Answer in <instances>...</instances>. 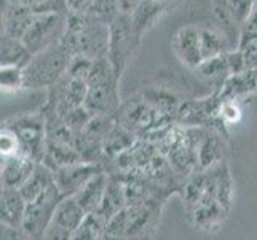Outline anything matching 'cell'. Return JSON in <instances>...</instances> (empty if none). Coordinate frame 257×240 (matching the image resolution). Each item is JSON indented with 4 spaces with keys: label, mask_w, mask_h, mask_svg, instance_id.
I'll return each mask as SVG.
<instances>
[{
    "label": "cell",
    "mask_w": 257,
    "mask_h": 240,
    "mask_svg": "<svg viewBox=\"0 0 257 240\" xmlns=\"http://www.w3.org/2000/svg\"><path fill=\"white\" fill-rule=\"evenodd\" d=\"M0 150H2V157L20 154V141H18L15 131L5 125L0 131Z\"/></svg>",
    "instance_id": "obj_41"
},
{
    "label": "cell",
    "mask_w": 257,
    "mask_h": 240,
    "mask_svg": "<svg viewBox=\"0 0 257 240\" xmlns=\"http://www.w3.org/2000/svg\"><path fill=\"white\" fill-rule=\"evenodd\" d=\"M64 40L74 55H82L93 61L107 58L110 26L88 13H69Z\"/></svg>",
    "instance_id": "obj_1"
},
{
    "label": "cell",
    "mask_w": 257,
    "mask_h": 240,
    "mask_svg": "<svg viewBox=\"0 0 257 240\" xmlns=\"http://www.w3.org/2000/svg\"><path fill=\"white\" fill-rule=\"evenodd\" d=\"M118 82L120 78L115 74L109 58L94 59L93 67L86 77L88 95L85 108L93 115L113 119L121 106Z\"/></svg>",
    "instance_id": "obj_2"
},
{
    "label": "cell",
    "mask_w": 257,
    "mask_h": 240,
    "mask_svg": "<svg viewBox=\"0 0 257 240\" xmlns=\"http://www.w3.org/2000/svg\"><path fill=\"white\" fill-rule=\"evenodd\" d=\"M75 55L63 39L58 45L50 47L32 56L24 67L26 88H50L67 74L70 59Z\"/></svg>",
    "instance_id": "obj_3"
},
{
    "label": "cell",
    "mask_w": 257,
    "mask_h": 240,
    "mask_svg": "<svg viewBox=\"0 0 257 240\" xmlns=\"http://www.w3.org/2000/svg\"><path fill=\"white\" fill-rule=\"evenodd\" d=\"M86 13L97 18V20L104 21L109 26L121 15L120 7H118V0H93L90 10Z\"/></svg>",
    "instance_id": "obj_34"
},
{
    "label": "cell",
    "mask_w": 257,
    "mask_h": 240,
    "mask_svg": "<svg viewBox=\"0 0 257 240\" xmlns=\"http://www.w3.org/2000/svg\"><path fill=\"white\" fill-rule=\"evenodd\" d=\"M187 213L193 227H197L198 230H205V232L219 230L224 226V221L228 215V211L209 195H205L193 207L187 208Z\"/></svg>",
    "instance_id": "obj_13"
},
{
    "label": "cell",
    "mask_w": 257,
    "mask_h": 240,
    "mask_svg": "<svg viewBox=\"0 0 257 240\" xmlns=\"http://www.w3.org/2000/svg\"><path fill=\"white\" fill-rule=\"evenodd\" d=\"M173 48L182 63L192 67L198 69L203 63V53H201V39H200V29L193 26H185V28L177 31L173 40Z\"/></svg>",
    "instance_id": "obj_15"
},
{
    "label": "cell",
    "mask_w": 257,
    "mask_h": 240,
    "mask_svg": "<svg viewBox=\"0 0 257 240\" xmlns=\"http://www.w3.org/2000/svg\"><path fill=\"white\" fill-rule=\"evenodd\" d=\"M160 200H150L144 203L126 207V240H150L158 229L162 215Z\"/></svg>",
    "instance_id": "obj_11"
},
{
    "label": "cell",
    "mask_w": 257,
    "mask_h": 240,
    "mask_svg": "<svg viewBox=\"0 0 257 240\" xmlns=\"http://www.w3.org/2000/svg\"><path fill=\"white\" fill-rule=\"evenodd\" d=\"M24 5L29 7L35 15H42V13L69 15L67 0H24Z\"/></svg>",
    "instance_id": "obj_38"
},
{
    "label": "cell",
    "mask_w": 257,
    "mask_h": 240,
    "mask_svg": "<svg viewBox=\"0 0 257 240\" xmlns=\"http://www.w3.org/2000/svg\"><path fill=\"white\" fill-rule=\"evenodd\" d=\"M85 218H86V213L80 205H78L75 197H64L55 211L51 224L64 229L70 234H74L78 229V226L83 223Z\"/></svg>",
    "instance_id": "obj_22"
},
{
    "label": "cell",
    "mask_w": 257,
    "mask_h": 240,
    "mask_svg": "<svg viewBox=\"0 0 257 240\" xmlns=\"http://www.w3.org/2000/svg\"><path fill=\"white\" fill-rule=\"evenodd\" d=\"M254 0H228L227 2V13L230 24L238 26L243 29V26L246 24L247 18H249L252 12Z\"/></svg>",
    "instance_id": "obj_37"
},
{
    "label": "cell",
    "mask_w": 257,
    "mask_h": 240,
    "mask_svg": "<svg viewBox=\"0 0 257 240\" xmlns=\"http://www.w3.org/2000/svg\"><path fill=\"white\" fill-rule=\"evenodd\" d=\"M139 4H141V0H118L120 13H121V15H128V16H131L133 12L136 10Z\"/></svg>",
    "instance_id": "obj_43"
},
{
    "label": "cell",
    "mask_w": 257,
    "mask_h": 240,
    "mask_svg": "<svg viewBox=\"0 0 257 240\" xmlns=\"http://www.w3.org/2000/svg\"><path fill=\"white\" fill-rule=\"evenodd\" d=\"M97 240H125V238H120V237H113V235H110V234H107V232H105V230H104V232L99 235V237H97Z\"/></svg>",
    "instance_id": "obj_45"
},
{
    "label": "cell",
    "mask_w": 257,
    "mask_h": 240,
    "mask_svg": "<svg viewBox=\"0 0 257 240\" xmlns=\"http://www.w3.org/2000/svg\"><path fill=\"white\" fill-rule=\"evenodd\" d=\"M123 208H126L125 186H123V180L120 173L113 172V173H109V181H107V188H105L102 202L99 208H97V211L93 213V215L102 219L105 224L110 218H113Z\"/></svg>",
    "instance_id": "obj_18"
},
{
    "label": "cell",
    "mask_w": 257,
    "mask_h": 240,
    "mask_svg": "<svg viewBox=\"0 0 257 240\" xmlns=\"http://www.w3.org/2000/svg\"><path fill=\"white\" fill-rule=\"evenodd\" d=\"M67 16L69 15L61 13H42L34 16L31 28L23 37L24 47L32 56L58 45L64 39L67 31Z\"/></svg>",
    "instance_id": "obj_6"
},
{
    "label": "cell",
    "mask_w": 257,
    "mask_h": 240,
    "mask_svg": "<svg viewBox=\"0 0 257 240\" xmlns=\"http://www.w3.org/2000/svg\"><path fill=\"white\" fill-rule=\"evenodd\" d=\"M35 13L26 5L7 4L2 15V34L23 40V37L31 28Z\"/></svg>",
    "instance_id": "obj_19"
},
{
    "label": "cell",
    "mask_w": 257,
    "mask_h": 240,
    "mask_svg": "<svg viewBox=\"0 0 257 240\" xmlns=\"http://www.w3.org/2000/svg\"><path fill=\"white\" fill-rule=\"evenodd\" d=\"M107 181H109V173L102 172L99 175H96L93 180L88 181L83 188L78 191L74 197L78 202L86 215H91V213H96L97 208H99L102 197L105 194V188H107Z\"/></svg>",
    "instance_id": "obj_21"
},
{
    "label": "cell",
    "mask_w": 257,
    "mask_h": 240,
    "mask_svg": "<svg viewBox=\"0 0 257 240\" xmlns=\"http://www.w3.org/2000/svg\"><path fill=\"white\" fill-rule=\"evenodd\" d=\"M113 122L115 120L112 117L94 115L82 131L75 133V149L82 162L105 165L104 139L113 127Z\"/></svg>",
    "instance_id": "obj_9"
},
{
    "label": "cell",
    "mask_w": 257,
    "mask_h": 240,
    "mask_svg": "<svg viewBox=\"0 0 257 240\" xmlns=\"http://www.w3.org/2000/svg\"><path fill=\"white\" fill-rule=\"evenodd\" d=\"M2 66H18V67H26L32 59V55L24 47L23 40H18L13 37L2 34Z\"/></svg>",
    "instance_id": "obj_29"
},
{
    "label": "cell",
    "mask_w": 257,
    "mask_h": 240,
    "mask_svg": "<svg viewBox=\"0 0 257 240\" xmlns=\"http://www.w3.org/2000/svg\"><path fill=\"white\" fill-rule=\"evenodd\" d=\"M166 5L157 2V0H141V4L131 15V23L136 34L143 37L144 32L160 20V16L166 12Z\"/></svg>",
    "instance_id": "obj_24"
},
{
    "label": "cell",
    "mask_w": 257,
    "mask_h": 240,
    "mask_svg": "<svg viewBox=\"0 0 257 240\" xmlns=\"http://www.w3.org/2000/svg\"><path fill=\"white\" fill-rule=\"evenodd\" d=\"M93 117H94V115L88 111L85 106H82V108H77V109H72L70 112H67L63 117V120L74 133H78L91 122Z\"/></svg>",
    "instance_id": "obj_39"
},
{
    "label": "cell",
    "mask_w": 257,
    "mask_h": 240,
    "mask_svg": "<svg viewBox=\"0 0 257 240\" xmlns=\"http://www.w3.org/2000/svg\"><path fill=\"white\" fill-rule=\"evenodd\" d=\"M141 96H143L154 109H157L171 122H174L176 114L182 104V100H179L173 92L165 90V88H147V90L141 93Z\"/></svg>",
    "instance_id": "obj_26"
},
{
    "label": "cell",
    "mask_w": 257,
    "mask_h": 240,
    "mask_svg": "<svg viewBox=\"0 0 257 240\" xmlns=\"http://www.w3.org/2000/svg\"><path fill=\"white\" fill-rule=\"evenodd\" d=\"M200 39H201V53L203 59H211L220 55H227L228 48L227 35H222L216 29H200Z\"/></svg>",
    "instance_id": "obj_30"
},
{
    "label": "cell",
    "mask_w": 257,
    "mask_h": 240,
    "mask_svg": "<svg viewBox=\"0 0 257 240\" xmlns=\"http://www.w3.org/2000/svg\"><path fill=\"white\" fill-rule=\"evenodd\" d=\"M224 144H222V133L212 128H206L205 135L200 139L197 147L198 168L208 170V168L220 164L224 160Z\"/></svg>",
    "instance_id": "obj_20"
},
{
    "label": "cell",
    "mask_w": 257,
    "mask_h": 240,
    "mask_svg": "<svg viewBox=\"0 0 257 240\" xmlns=\"http://www.w3.org/2000/svg\"><path fill=\"white\" fill-rule=\"evenodd\" d=\"M236 50L243 55L246 69L257 74V32L241 31Z\"/></svg>",
    "instance_id": "obj_33"
},
{
    "label": "cell",
    "mask_w": 257,
    "mask_h": 240,
    "mask_svg": "<svg viewBox=\"0 0 257 240\" xmlns=\"http://www.w3.org/2000/svg\"><path fill=\"white\" fill-rule=\"evenodd\" d=\"M219 119L222 120L224 125H230V123H236L238 120L241 119V111L238 108L236 101H230L225 100L220 104L219 109Z\"/></svg>",
    "instance_id": "obj_42"
},
{
    "label": "cell",
    "mask_w": 257,
    "mask_h": 240,
    "mask_svg": "<svg viewBox=\"0 0 257 240\" xmlns=\"http://www.w3.org/2000/svg\"><path fill=\"white\" fill-rule=\"evenodd\" d=\"M5 127L12 128L20 141V154L42 164L47 152V125L43 114H26L7 120Z\"/></svg>",
    "instance_id": "obj_5"
},
{
    "label": "cell",
    "mask_w": 257,
    "mask_h": 240,
    "mask_svg": "<svg viewBox=\"0 0 257 240\" xmlns=\"http://www.w3.org/2000/svg\"><path fill=\"white\" fill-rule=\"evenodd\" d=\"M82 162L80 155H78L77 149L74 146L67 144H58V143H48L47 141V152L43 158V165H47L50 170L56 172L59 168L74 165Z\"/></svg>",
    "instance_id": "obj_28"
},
{
    "label": "cell",
    "mask_w": 257,
    "mask_h": 240,
    "mask_svg": "<svg viewBox=\"0 0 257 240\" xmlns=\"http://www.w3.org/2000/svg\"><path fill=\"white\" fill-rule=\"evenodd\" d=\"M64 199V195L61 194L56 183L47 189L40 197H37L32 202H28L26 207V215H24V223L23 230L28 234L31 238H39L43 237L47 232L48 226L51 224L53 216L61 200Z\"/></svg>",
    "instance_id": "obj_8"
},
{
    "label": "cell",
    "mask_w": 257,
    "mask_h": 240,
    "mask_svg": "<svg viewBox=\"0 0 257 240\" xmlns=\"http://www.w3.org/2000/svg\"><path fill=\"white\" fill-rule=\"evenodd\" d=\"M93 63H94V61L90 59V58L82 56V55H75L72 59H70V64H69V69H67V75L72 77V78L86 80L88 74H90V70L93 67Z\"/></svg>",
    "instance_id": "obj_40"
},
{
    "label": "cell",
    "mask_w": 257,
    "mask_h": 240,
    "mask_svg": "<svg viewBox=\"0 0 257 240\" xmlns=\"http://www.w3.org/2000/svg\"><path fill=\"white\" fill-rule=\"evenodd\" d=\"M0 85H2V90L5 93L26 88L24 69L18 66H2V69H0Z\"/></svg>",
    "instance_id": "obj_35"
},
{
    "label": "cell",
    "mask_w": 257,
    "mask_h": 240,
    "mask_svg": "<svg viewBox=\"0 0 257 240\" xmlns=\"http://www.w3.org/2000/svg\"><path fill=\"white\" fill-rule=\"evenodd\" d=\"M198 70L201 72V75H205L206 78L214 80L217 84V92H220V88H222V85L225 84V80L230 77L227 55H220V56L203 61Z\"/></svg>",
    "instance_id": "obj_32"
},
{
    "label": "cell",
    "mask_w": 257,
    "mask_h": 240,
    "mask_svg": "<svg viewBox=\"0 0 257 240\" xmlns=\"http://www.w3.org/2000/svg\"><path fill=\"white\" fill-rule=\"evenodd\" d=\"M241 31H251V32H257V0H254V5H252V12L247 18L246 24L243 26Z\"/></svg>",
    "instance_id": "obj_44"
},
{
    "label": "cell",
    "mask_w": 257,
    "mask_h": 240,
    "mask_svg": "<svg viewBox=\"0 0 257 240\" xmlns=\"http://www.w3.org/2000/svg\"><path fill=\"white\" fill-rule=\"evenodd\" d=\"M104 221L91 213V215H86L83 223L78 226L70 240H97V237L104 232Z\"/></svg>",
    "instance_id": "obj_36"
},
{
    "label": "cell",
    "mask_w": 257,
    "mask_h": 240,
    "mask_svg": "<svg viewBox=\"0 0 257 240\" xmlns=\"http://www.w3.org/2000/svg\"><path fill=\"white\" fill-rule=\"evenodd\" d=\"M39 164L28 155L2 157V189H21Z\"/></svg>",
    "instance_id": "obj_16"
},
{
    "label": "cell",
    "mask_w": 257,
    "mask_h": 240,
    "mask_svg": "<svg viewBox=\"0 0 257 240\" xmlns=\"http://www.w3.org/2000/svg\"><path fill=\"white\" fill-rule=\"evenodd\" d=\"M102 172H107L104 164L78 162L56 170L55 183L64 197H74L88 181L93 180L96 175H99Z\"/></svg>",
    "instance_id": "obj_12"
},
{
    "label": "cell",
    "mask_w": 257,
    "mask_h": 240,
    "mask_svg": "<svg viewBox=\"0 0 257 240\" xmlns=\"http://www.w3.org/2000/svg\"><path fill=\"white\" fill-rule=\"evenodd\" d=\"M86 95H88L86 80L72 78L66 74L55 85H51L48 88V101L43 109L55 112L63 119L72 109L85 106Z\"/></svg>",
    "instance_id": "obj_10"
},
{
    "label": "cell",
    "mask_w": 257,
    "mask_h": 240,
    "mask_svg": "<svg viewBox=\"0 0 257 240\" xmlns=\"http://www.w3.org/2000/svg\"><path fill=\"white\" fill-rule=\"evenodd\" d=\"M139 42L141 37L136 34L135 28H133L131 16L120 15L110 24V43L107 58L118 78H121L123 72H125Z\"/></svg>",
    "instance_id": "obj_7"
},
{
    "label": "cell",
    "mask_w": 257,
    "mask_h": 240,
    "mask_svg": "<svg viewBox=\"0 0 257 240\" xmlns=\"http://www.w3.org/2000/svg\"><path fill=\"white\" fill-rule=\"evenodd\" d=\"M203 172L206 178V195L216 199L227 211H230L233 203V178L228 164L222 160L220 164Z\"/></svg>",
    "instance_id": "obj_14"
},
{
    "label": "cell",
    "mask_w": 257,
    "mask_h": 240,
    "mask_svg": "<svg viewBox=\"0 0 257 240\" xmlns=\"http://www.w3.org/2000/svg\"><path fill=\"white\" fill-rule=\"evenodd\" d=\"M28 202L20 189H2V203H0V221L7 230L23 229L24 215Z\"/></svg>",
    "instance_id": "obj_17"
},
{
    "label": "cell",
    "mask_w": 257,
    "mask_h": 240,
    "mask_svg": "<svg viewBox=\"0 0 257 240\" xmlns=\"http://www.w3.org/2000/svg\"><path fill=\"white\" fill-rule=\"evenodd\" d=\"M53 184H55V172L50 170L47 165L39 164L35 167L31 178L20 189V192L23 194L26 202H32L37 197H40L47 189H50Z\"/></svg>",
    "instance_id": "obj_27"
},
{
    "label": "cell",
    "mask_w": 257,
    "mask_h": 240,
    "mask_svg": "<svg viewBox=\"0 0 257 240\" xmlns=\"http://www.w3.org/2000/svg\"><path fill=\"white\" fill-rule=\"evenodd\" d=\"M179 192H181V199L184 202L185 208H190L197 202H200L206 195L205 172L200 170L197 173H193L192 176H189L187 180L182 183V188Z\"/></svg>",
    "instance_id": "obj_31"
},
{
    "label": "cell",
    "mask_w": 257,
    "mask_h": 240,
    "mask_svg": "<svg viewBox=\"0 0 257 240\" xmlns=\"http://www.w3.org/2000/svg\"><path fill=\"white\" fill-rule=\"evenodd\" d=\"M138 141H139V138L133 135L130 130L118 125L117 122H113V127L110 128V131L107 133V136H105V139H104L105 160L113 162L118 155L130 150L138 143Z\"/></svg>",
    "instance_id": "obj_23"
},
{
    "label": "cell",
    "mask_w": 257,
    "mask_h": 240,
    "mask_svg": "<svg viewBox=\"0 0 257 240\" xmlns=\"http://www.w3.org/2000/svg\"><path fill=\"white\" fill-rule=\"evenodd\" d=\"M113 120L130 130L139 139H144L150 133L174 123L154 109L143 96H135L128 103L121 104Z\"/></svg>",
    "instance_id": "obj_4"
},
{
    "label": "cell",
    "mask_w": 257,
    "mask_h": 240,
    "mask_svg": "<svg viewBox=\"0 0 257 240\" xmlns=\"http://www.w3.org/2000/svg\"><path fill=\"white\" fill-rule=\"evenodd\" d=\"M257 90V74L252 70H246L241 74H235L230 75L225 84L220 88V98L222 101L230 100V101H236L240 98L249 95Z\"/></svg>",
    "instance_id": "obj_25"
}]
</instances>
